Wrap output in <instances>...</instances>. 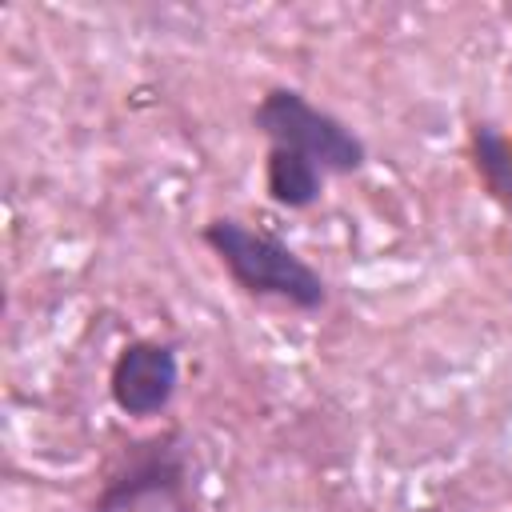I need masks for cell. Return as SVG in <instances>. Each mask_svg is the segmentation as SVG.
I'll list each match as a JSON object with an SVG mask.
<instances>
[{"label":"cell","instance_id":"obj_1","mask_svg":"<svg viewBox=\"0 0 512 512\" xmlns=\"http://www.w3.org/2000/svg\"><path fill=\"white\" fill-rule=\"evenodd\" d=\"M204 244L220 256L228 276L248 296H272V300H284L300 312H316L328 304V284L304 256H296L284 240L248 228L236 216L208 220Z\"/></svg>","mask_w":512,"mask_h":512},{"label":"cell","instance_id":"obj_2","mask_svg":"<svg viewBox=\"0 0 512 512\" xmlns=\"http://www.w3.org/2000/svg\"><path fill=\"white\" fill-rule=\"evenodd\" d=\"M252 124L260 136H268L272 148H288L312 160L324 176H348L368 160L364 140L296 88H268L252 108Z\"/></svg>","mask_w":512,"mask_h":512},{"label":"cell","instance_id":"obj_3","mask_svg":"<svg viewBox=\"0 0 512 512\" xmlns=\"http://www.w3.org/2000/svg\"><path fill=\"white\" fill-rule=\"evenodd\" d=\"M184 484L188 456L180 436H156L124 456L92 500V512H188Z\"/></svg>","mask_w":512,"mask_h":512},{"label":"cell","instance_id":"obj_4","mask_svg":"<svg viewBox=\"0 0 512 512\" xmlns=\"http://www.w3.org/2000/svg\"><path fill=\"white\" fill-rule=\"evenodd\" d=\"M180 388V360L172 344L160 340H132L120 348L108 372L112 404L124 416H160Z\"/></svg>","mask_w":512,"mask_h":512},{"label":"cell","instance_id":"obj_5","mask_svg":"<svg viewBox=\"0 0 512 512\" xmlns=\"http://www.w3.org/2000/svg\"><path fill=\"white\" fill-rule=\"evenodd\" d=\"M264 188L280 208H292V212L296 208H312L320 200V192H324V172L312 160H304V156H296L288 148H268Z\"/></svg>","mask_w":512,"mask_h":512},{"label":"cell","instance_id":"obj_6","mask_svg":"<svg viewBox=\"0 0 512 512\" xmlns=\"http://www.w3.org/2000/svg\"><path fill=\"white\" fill-rule=\"evenodd\" d=\"M468 148H472V168L488 188V196L512 208V144L504 140V132L492 120H476L468 132Z\"/></svg>","mask_w":512,"mask_h":512}]
</instances>
